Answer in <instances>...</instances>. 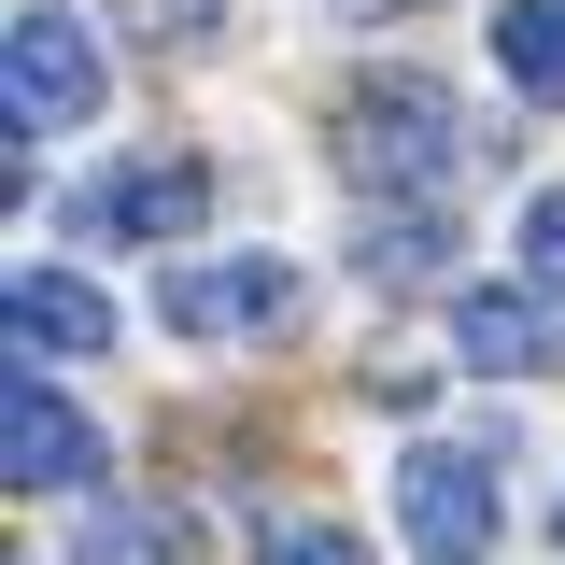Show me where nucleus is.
I'll return each instance as SVG.
<instances>
[{"instance_id": "10", "label": "nucleus", "mask_w": 565, "mask_h": 565, "mask_svg": "<svg viewBox=\"0 0 565 565\" xmlns=\"http://www.w3.org/2000/svg\"><path fill=\"white\" fill-rule=\"evenodd\" d=\"M438 255H452V212H438V199H396L367 241H353V269H367V282H424Z\"/></svg>"}, {"instance_id": "1", "label": "nucleus", "mask_w": 565, "mask_h": 565, "mask_svg": "<svg viewBox=\"0 0 565 565\" xmlns=\"http://www.w3.org/2000/svg\"><path fill=\"white\" fill-rule=\"evenodd\" d=\"M340 170H353V199H438V184L467 170V114H452V85H424V71L353 85V114H340Z\"/></svg>"}, {"instance_id": "7", "label": "nucleus", "mask_w": 565, "mask_h": 565, "mask_svg": "<svg viewBox=\"0 0 565 565\" xmlns=\"http://www.w3.org/2000/svg\"><path fill=\"white\" fill-rule=\"evenodd\" d=\"M199 170H184V156H141V170H99V184H85V226H99V241H184V226H199Z\"/></svg>"}, {"instance_id": "3", "label": "nucleus", "mask_w": 565, "mask_h": 565, "mask_svg": "<svg viewBox=\"0 0 565 565\" xmlns=\"http://www.w3.org/2000/svg\"><path fill=\"white\" fill-rule=\"evenodd\" d=\"M0 467H14V494H85L99 467H114V438L71 411L57 382H14V411H0Z\"/></svg>"}, {"instance_id": "15", "label": "nucleus", "mask_w": 565, "mask_h": 565, "mask_svg": "<svg viewBox=\"0 0 565 565\" xmlns=\"http://www.w3.org/2000/svg\"><path fill=\"white\" fill-rule=\"evenodd\" d=\"M367 14H396V0H367Z\"/></svg>"}, {"instance_id": "4", "label": "nucleus", "mask_w": 565, "mask_h": 565, "mask_svg": "<svg viewBox=\"0 0 565 565\" xmlns=\"http://www.w3.org/2000/svg\"><path fill=\"white\" fill-rule=\"evenodd\" d=\"M184 340H269L282 311H297V269L282 255H212V269H170V297H156Z\"/></svg>"}, {"instance_id": "11", "label": "nucleus", "mask_w": 565, "mask_h": 565, "mask_svg": "<svg viewBox=\"0 0 565 565\" xmlns=\"http://www.w3.org/2000/svg\"><path fill=\"white\" fill-rule=\"evenodd\" d=\"M71 565H184V523H170V509H99V523L71 537Z\"/></svg>"}, {"instance_id": "8", "label": "nucleus", "mask_w": 565, "mask_h": 565, "mask_svg": "<svg viewBox=\"0 0 565 565\" xmlns=\"http://www.w3.org/2000/svg\"><path fill=\"white\" fill-rule=\"evenodd\" d=\"M14 340L29 353H114V297L85 269H14Z\"/></svg>"}, {"instance_id": "5", "label": "nucleus", "mask_w": 565, "mask_h": 565, "mask_svg": "<svg viewBox=\"0 0 565 565\" xmlns=\"http://www.w3.org/2000/svg\"><path fill=\"white\" fill-rule=\"evenodd\" d=\"M396 523H411L438 565H481L494 552V467L481 452H411V467H396Z\"/></svg>"}, {"instance_id": "12", "label": "nucleus", "mask_w": 565, "mask_h": 565, "mask_svg": "<svg viewBox=\"0 0 565 565\" xmlns=\"http://www.w3.org/2000/svg\"><path fill=\"white\" fill-rule=\"evenodd\" d=\"M255 565H367V537H353V523H269Z\"/></svg>"}, {"instance_id": "13", "label": "nucleus", "mask_w": 565, "mask_h": 565, "mask_svg": "<svg viewBox=\"0 0 565 565\" xmlns=\"http://www.w3.org/2000/svg\"><path fill=\"white\" fill-rule=\"evenodd\" d=\"M523 282H552V297H565V184L523 199Z\"/></svg>"}, {"instance_id": "14", "label": "nucleus", "mask_w": 565, "mask_h": 565, "mask_svg": "<svg viewBox=\"0 0 565 565\" xmlns=\"http://www.w3.org/2000/svg\"><path fill=\"white\" fill-rule=\"evenodd\" d=\"M552 537H565V494H552Z\"/></svg>"}, {"instance_id": "6", "label": "nucleus", "mask_w": 565, "mask_h": 565, "mask_svg": "<svg viewBox=\"0 0 565 565\" xmlns=\"http://www.w3.org/2000/svg\"><path fill=\"white\" fill-rule=\"evenodd\" d=\"M452 353H467V367H494V382H537V367H565V311H552V282H481V297H452Z\"/></svg>"}, {"instance_id": "9", "label": "nucleus", "mask_w": 565, "mask_h": 565, "mask_svg": "<svg viewBox=\"0 0 565 565\" xmlns=\"http://www.w3.org/2000/svg\"><path fill=\"white\" fill-rule=\"evenodd\" d=\"M494 71H509L523 99H565V0H509V14H494Z\"/></svg>"}, {"instance_id": "2", "label": "nucleus", "mask_w": 565, "mask_h": 565, "mask_svg": "<svg viewBox=\"0 0 565 565\" xmlns=\"http://www.w3.org/2000/svg\"><path fill=\"white\" fill-rule=\"evenodd\" d=\"M85 114H99V29L57 14V0H29V14H14V141L85 128Z\"/></svg>"}]
</instances>
